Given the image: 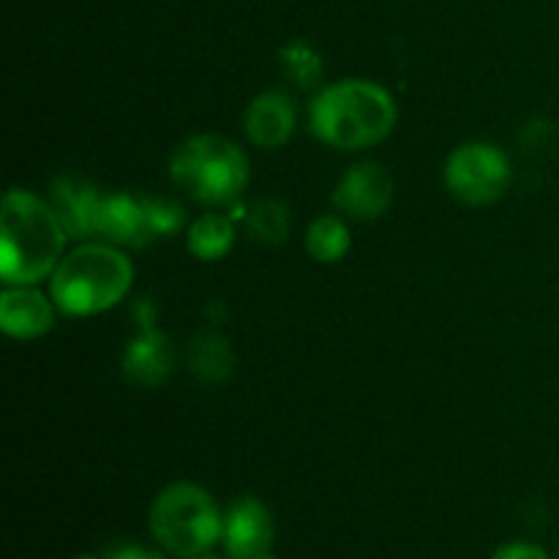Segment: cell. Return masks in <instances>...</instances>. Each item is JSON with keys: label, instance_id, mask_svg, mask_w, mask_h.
Segmentation results:
<instances>
[{"label": "cell", "instance_id": "obj_1", "mask_svg": "<svg viewBox=\"0 0 559 559\" xmlns=\"http://www.w3.org/2000/svg\"><path fill=\"white\" fill-rule=\"evenodd\" d=\"M66 227L31 191H9L0 213V276L5 287H33L63 260Z\"/></svg>", "mask_w": 559, "mask_h": 559}, {"label": "cell", "instance_id": "obj_2", "mask_svg": "<svg viewBox=\"0 0 559 559\" xmlns=\"http://www.w3.org/2000/svg\"><path fill=\"white\" fill-rule=\"evenodd\" d=\"M396 102L369 80H344L311 102V129L325 145L360 151L385 140L396 126Z\"/></svg>", "mask_w": 559, "mask_h": 559}, {"label": "cell", "instance_id": "obj_3", "mask_svg": "<svg viewBox=\"0 0 559 559\" xmlns=\"http://www.w3.org/2000/svg\"><path fill=\"white\" fill-rule=\"evenodd\" d=\"M134 265L112 243H85L55 267L49 298L63 314L91 317L112 309L129 295Z\"/></svg>", "mask_w": 559, "mask_h": 559}, {"label": "cell", "instance_id": "obj_4", "mask_svg": "<svg viewBox=\"0 0 559 559\" xmlns=\"http://www.w3.org/2000/svg\"><path fill=\"white\" fill-rule=\"evenodd\" d=\"M169 175L194 200L205 205H227L249 186V158L227 136H189L175 147Z\"/></svg>", "mask_w": 559, "mask_h": 559}, {"label": "cell", "instance_id": "obj_5", "mask_svg": "<svg viewBox=\"0 0 559 559\" xmlns=\"http://www.w3.org/2000/svg\"><path fill=\"white\" fill-rule=\"evenodd\" d=\"M151 533L173 557H202L224 538V516L202 486L183 480L167 486L153 500Z\"/></svg>", "mask_w": 559, "mask_h": 559}, {"label": "cell", "instance_id": "obj_6", "mask_svg": "<svg viewBox=\"0 0 559 559\" xmlns=\"http://www.w3.org/2000/svg\"><path fill=\"white\" fill-rule=\"evenodd\" d=\"M511 183V162L491 142H464L448 156L445 186L464 205H489Z\"/></svg>", "mask_w": 559, "mask_h": 559}, {"label": "cell", "instance_id": "obj_7", "mask_svg": "<svg viewBox=\"0 0 559 559\" xmlns=\"http://www.w3.org/2000/svg\"><path fill=\"white\" fill-rule=\"evenodd\" d=\"M96 235L112 246H140L158 240L151 197L104 194L96 216Z\"/></svg>", "mask_w": 559, "mask_h": 559}, {"label": "cell", "instance_id": "obj_8", "mask_svg": "<svg viewBox=\"0 0 559 559\" xmlns=\"http://www.w3.org/2000/svg\"><path fill=\"white\" fill-rule=\"evenodd\" d=\"M393 191V175L388 173L382 164L366 162L355 164L342 180H338L336 191H333V202L347 216L369 222V218H380L382 213L391 207Z\"/></svg>", "mask_w": 559, "mask_h": 559}, {"label": "cell", "instance_id": "obj_9", "mask_svg": "<svg viewBox=\"0 0 559 559\" xmlns=\"http://www.w3.org/2000/svg\"><path fill=\"white\" fill-rule=\"evenodd\" d=\"M224 544L229 559L267 555L273 546L271 511L254 497H240L224 516Z\"/></svg>", "mask_w": 559, "mask_h": 559}, {"label": "cell", "instance_id": "obj_10", "mask_svg": "<svg viewBox=\"0 0 559 559\" xmlns=\"http://www.w3.org/2000/svg\"><path fill=\"white\" fill-rule=\"evenodd\" d=\"M55 300L33 287H5L0 295V328L11 338H31L44 336L55 325Z\"/></svg>", "mask_w": 559, "mask_h": 559}, {"label": "cell", "instance_id": "obj_11", "mask_svg": "<svg viewBox=\"0 0 559 559\" xmlns=\"http://www.w3.org/2000/svg\"><path fill=\"white\" fill-rule=\"evenodd\" d=\"M104 194L93 183L76 175H63L52 183V211L58 213L60 224L69 238H91L96 235V216Z\"/></svg>", "mask_w": 559, "mask_h": 559}, {"label": "cell", "instance_id": "obj_12", "mask_svg": "<svg viewBox=\"0 0 559 559\" xmlns=\"http://www.w3.org/2000/svg\"><path fill=\"white\" fill-rule=\"evenodd\" d=\"M295 123H298L295 102L282 91H267L251 98L243 118L246 134L260 147H282L293 136Z\"/></svg>", "mask_w": 559, "mask_h": 559}, {"label": "cell", "instance_id": "obj_13", "mask_svg": "<svg viewBox=\"0 0 559 559\" xmlns=\"http://www.w3.org/2000/svg\"><path fill=\"white\" fill-rule=\"evenodd\" d=\"M175 364V353L167 336L156 328H145L123 353V374L142 388L162 385Z\"/></svg>", "mask_w": 559, "mask_h": 559}, {"label": "cell", "instance_id": "obj_14", "mask_svg": "<svg viewBox=\"0 0 559 559\" xmlns=\"http://www.w3.org/2000/svg\"><path fill=\"white\" fill-rule=\"evenodd\" d=\"M189 366L202 382H224L235 369L233 347L222 333H200L189 347Z\"/></svg>", "mask_w": 559, "mask_h": 559}, {"label": "cell", "instance_id": "obj_15", "mask_svg": "<svg viewBox=\"0 0 559 559\" xmlns=\"http://www.w3.org/2000/svg\"><path fill=\"white\" fill-rule=\"evenodd\" d=\"M235 243V227L227 216L207 213L189 227V251L197 260H222L229 254Z\"/></svg>", "mask_w": 559, "mask_h": 559}, {"label": "cell", "instance_id": "obj_16", "mask_svg": "<svg viewBox=\"0 0 559 559\" xmlns=\"http://www.w3.org/2000/svg\"><path fill=\"white\" fill-rule=\"evenodd\" d=\"M278 60H282L284 76L298 87H317L322 82V74H325L322 55L306 38H295V41L284 44Z\"/></svg>", "mask_w": 559, "mask_h": 559}, {"label": "cell", "instance_id": "obj_17", "mask_svg": "<svg viewBox=\"0 0 559 559\" xmlns=\"http://www.w3.org/2000/svg\"><path fill=\"white\" fill-rule=\"evenodd\" d=\"M306 249L317 262H338L349 251V227L338 216H320L306 233Z\"/></svg>", "mask_w": 559, "mask_h": 559}, {"label": "cell", "instance_id": "obj_18", "mask_svg": "<svg viewBox=\"0 0 559 559\" xmlns=\"http://www.w3.org/2000/svg\"><path fill=\"white\" fill-rule=\"evenodd\" d=\"M289 227H293V216H289L287 202L265 197V200H257L251 205L249 233L262 243H284L289 238Z\"/></svg>", "mask_w": 559, "mask_h": 559}, {"label": "cell", "instance_id": "obj_19", "mask_svg": "<svg viewBox=\"0 0 559 559\" xmlns=\"http://www.w3.org/2000/svg\"><path fill=\"white\" fill-rule=\"evenodd\" d=\"M491 559H549V555L535 544H508L497 549Z\"/></svg>", "mask_w": 559, "mask_h": 559}, {"label": "cell", "instance_id": "obj_20", "mask_svg": "<svg viewBox=\"0 0 559 559\" xmlns=\"http://www.w3.org/2000/svg\"><path fill=\"white\" fill-rule=\"evenodd\" d=\"M109 559H167L162 555H156V551H147V549H140V546H126V549L115 551Z\"/></svg>", "mask_w": 559, "mask_h": 559}, {"label": "cell", "instance_id": "obj_21", "mask_svg": "<svg viewBox=\"0 0 559 559\" xmlns=\"http://www.w3.org/2000/svg\"><path fill=\"white\" fill-rule=\"evenodd\" d=\"M191 559H218V557H211V555H202V557H191Z\"/></svg>", "mask_w": 559, "mask_h": 559}, {"label": "cell", "instance_id": "obj_22", "mask_svg": "<svg viewBox=\"0 0 559 559\" xmlns=\"http://www.w3.org/2000/svg\"><path fill=\"white\" fill-rule=\"evenodd\" d=\"M76 559H98V557H76Z\"/></svg>", "mask_w": 559, "mask_h": 559}]
</instances>
